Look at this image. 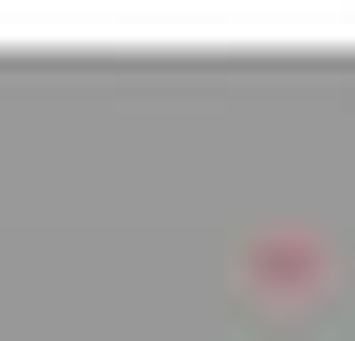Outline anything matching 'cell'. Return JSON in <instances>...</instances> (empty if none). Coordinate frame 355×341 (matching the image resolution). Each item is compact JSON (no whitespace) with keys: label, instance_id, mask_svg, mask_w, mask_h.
<instances>
[]
</instances>
